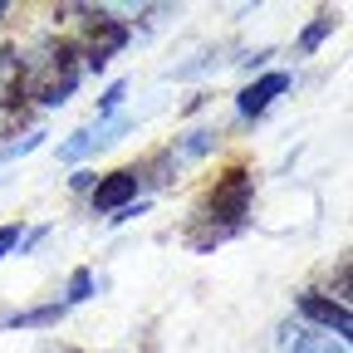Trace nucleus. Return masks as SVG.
Masks as SVG:
<instances>
[{"instance_id": "obj_1", "label": "nucleus", "mask_w": 353, "mask_h": 353, "mask_svg": "<svg viewBox=\"0 0 353 353\" xmlns=\"http://www.w3.org/2000/svg\"><path fill=\"white\" fill-rule=\"evenodd\" d=\"M132 39V25L118 15V10H103V6H83V30H79V59H83V74H103Z\"/></svg>"}, {"instance_id": "obj_2", "label": "nucleus", "mask_w": 353, "mask_h": 353, "mask_svg": "<svg viewBox=\"0 0 353 353\" xmlns=\"http://www.w3.org/2000/svg\"><path fill=\"white\" fill-rule=\"evenodd\" d=\"M250 201H255V172H250V167H226V172L206 187V201H201L196 216L216 221V226H231V231H245Z\"/></svg>"}, {"instance_id": "obj_3", "label": "nucleus", "mask_w": 353, "mask_h": 353, "mask_svg": "<svg viewBox=\"0 0 353 353\" xmlns=\"http://www.w3.org/2000/svg\"><path fill=\"white\" fill-rule=\"evenodd\" d=\"M294 309H299L304 324H314L319 334H334L339 343H348L353 314H348V304H339L334 294H324V290H299V294H294Z\"/></svg>"}, {"instance_id": "obj_4", "label": "nucleus", "mask_w": 353, "mask_h": 353, "mask_svg": "<svg viewBox=\"0 0 353 353\" xmlns=\"http://www.w3.org/2000/svg\"><path fill=\"white\" fill-rule=\"evenodd\" d=\"M294 88V74H285V69H265V74H255L241 94H236V118L241 123H255V118H265L275 108V99H285Z\"/></svg>"}, {"instance_id": "obj_5", "label": "nucleus", "mask_w": 353, "mask_h": 353, "mask_svg": "<svg viewBox=\"0 0 353 353\" xmlns=\"http://www.w3.org/2000/svg\"><path fill=\"white\" fill-rule=\"evenodd\" d=\"M138 196H143L138 167H118V172H103V176H99V187L88 192V206H94V216H113V211L132 206Z\"/></svg>"}, {"instance_id": "obj_6", "label": "nucleus", "mask_w": 353, "mask_h": 353, "mask_svg": "<svg viewBox=\"0 0 353 353\" xmlns=\"http://www.w3.org/2000/svg\"><path fill=\"white\" fill-rule=\"evenodd\" d=\"M236 236H241V231L216 226V221H206V216H192L187 226H182V245L196 250V255H206V250H216V245H226V241H236Z\"/></svg>"}, {"instance_id": "obj_7", "label": "nucleus", "mask_w": 353, "mask_h": 353, "mask_svg": "<svg viewBox=\"0 0 353 353\" xmlns=\"http://www.w3.org/2000/svg\"><path fill=\"white\" fill-rule=\"evenodd\" d=\"M64 314H69V309H64L59 299L30 304V309H15V304H10V324H6V329H15V334H20V329H25V334H39V329H54Z\"/></svg>"}, {"instance_id": "obj_8", "label": "nucleus", "mask_w": 353, "mask_h": 353, "mask_svg": "<svg viewBox=\"0 0 353 353\" xmlns=\"http://www.w3.org/2000/svg\"><path fill=\"white\" fill-rule=\"evenodd\" d=\"M221 138H226V128L206 123V128H192V132H182V138L172 143V152H176V162H196V157H211V152L221 148Z\"/></svg>"}, {"instance_id": "obj_9", "label": "nucleus", "mask_w": 353, "mask_h": 353, "mask_svg": "<svg viewBox=\"0 0 353 353\" xmlns=\"http://www.w3.org/2000/svg\"><path fill=\"white\" fill-rule=\"evenodd\" d=\"M176 172H182V162H176L172 148L152 152L138 162V176H143V192H162V187H176Z\"/></svg>"}, {"instance_id": "obj_10", "label": "nucleus", "mask_w": 353, "mask_h": 353, "mask_svg": "<svg viewBox=\"0 0 353 353\" xmlns=\"http://www.w3.org/2000/svg\"><path fill=\"white\" fill-rule=\"evenodd\" d=\"M334 30H339V15H334V10H319L314 20H309V25L299 30V39H294V54H299V59L319 54V44H324V39H329Z\"/></svg>"}, {"instance_id": "obj_11", "label": "nucleus", "mask_w": 353, "mask_h": 353, "mask_svg": "<svg viewBox=\"0 0 353 353\" xmlns=\"http://www.w3.org/2000/svg\"><path fill=\"white\" fill-rule=\"evenodd\" d=\"M94 152H99V128H94V123H88V128H74L69 138L59 143V162H69V167H83Z\"/></svg>"}, {"instance_id": "obj_12", "label": "nucleus", "mask_w": 353, "mask_h": 353, "mask_svg": "<svg viewBox=\"0 0 353 353\" xmlns=\"http://www.w3.org/2000/svg\"><path fill=\"white\" fill-rule=\"evenodd\" d=\"M99 294V280H94V270H83V265H79V270L69 275V285H64V309H79V304H88V299H94Z\"/></svg>"}, {"instance_id": "obj_13", "label": "nucleus", "mask_w": 353, "mask_h": 353, "mask_svg": "<svg viewBox=\"0 0 353 353\" xmlns=\"http://www.w3.org/2000/svg\"><path fill=\"white\" fill-rule=\"evenodd\" d=\"M290 353H348V343H339L334 334H294L290 339Z\"/></svg>"}, {"instance_id": "obj_14", "label": "nucleus", "mask_w": 353, "mask_h": 353, "mask_svg": "<svg viewBox=\"0 0 353 353\" xmlns=\"http://www.w3.org/2000/svg\"><path fill=\"white\" fill-rule=\"evenodd\" d=\"M123 99H128V79H113L103 94H99V118L94 123H108V118H118L123 113Z\"/></svg>"}, {"instance_id": "obj_15", "label": "nucleus", "mask_w": 353, "mask_h": 353, "mask_svg": "<svg viewBox=\"0 0 353 353\" xmlns=\"http://www.w3.org/2000/svg\"><path fill=\"white\" fill-rule=\"evenodd\" d=\"M44 138H50V132H44V128H34V132H25V138L6 143V148H0V162H15V157H30V152H39V148H44Z\"/></svg>"}, {"instance_id": "obj_16", "label": "nucleus", "mask_w": 353, "mask_h": 353, "mask_svg": "<svg viewBox=\"0 0 353 353\" xmlns=\"http://www.w3.org/2000/svg\"><path fill=\"white\" fill-rule=\"evenodd\" d=\"M20 241H25V226H20V221H6V226H0V260L15 255V250H20Z\"/></svg>"}, {"instance_id": "obj_17", "label": "nucleus", "mask_w": 353, "mask_h": 353, "mask_svg": "<svg viewBox=\"0 0 353 353\" xmlns=\"http://www.w3.org/2000/svg\"><path fill=\"white\" fill-rule=\"evenodd\" d=\"M94 187H99V172H94V167H74L69 192H79V196H83V192H94Z\"/></svg>"}, {"instance_id": "obj_18", "label": "nucleus", "mask_w": 353, "mask_h": 353, "mask_svg": "<svg viewBox=\"0 0 353 353\" xmlns=\"http://www.w3.org/2000/svg\"><path fill=\"white\" fill-rule=\"evenodd\" d=\"M20 64H25V54H20V44H0V74H20Z\"/></svg>"}, {"instance_id": "obj_19", "label": "nucleus", "mask_w": 353, "mask_h": 353, "mask_svg": "<svg viewBox=\"0 0 353 353\" xmlns=\"http://www.w3.org/2000/svg\"><path fill=\"white\" fill-rule=\"evenodd\" d=\"M148 206H152V201H148V196H138V201H132V206H123V211H113V216H108V226H123V221H132V216H143Z\"/></svg>"}, {"instance_id": "obj_20", "label": "nucleus", "mask_w": 353, "mask_h": 353, "mask_svg": "<svg viewBox=\"0 0 353 353\" xmlns=\"http://www.w3.org/2000/svg\"><path fill=\"white\" fill-rule=\"evenodd\" d=\"M270 59H275V50H255V54L241 59V69H245V74H265V64H270Z\"/></svg>"}, {"instance_id": "obj_21", "label": "nucleus", "mask_w": 353, "mask_h": 353, "mask_svg": "<svg viewBox=\"0 0 353 353\" xmlns=\"http://www.w3.org/2000/svg\"><path fill=\"white\" fill-rule=\"evenodd\" d=\"M50 231H54V226H34V231H30V236L20 241V255H34V250L44 245V236H50Z\"/></svg>"}, {"instance_id": "obj_22", "label": "nucleus", "mask_w": 353, "mask_h": 353, "mask_svg": "<svg viewBox=\"0 0 353 353\" xmlns=\"http://www.w3.org/2000/svg\"><path fill=\"white\" fill-rule=\"evenodd\" d=\"M206 99H211V94H192V99L182 103V113H196V108H206Z\"/></svg>"}, {"instance_id": "obj_23", "label": "nucleus", "mask_w": 353, "mask_h": 353, "mask_svg": "<svg viewBox=\"0 0 353 353\" xmlns=\"http://www.w3.org/2000/svg\"><path fill=\"white\" fill-rule=\"evenodd\" d=\"M50 353H79V348H69V343H50Z\"/></svg>"}, {"instance_id": "obj_24", "label": "nucleus", "mask_w": 353, "mask_h": 353, "mask_svg": "<svg viewBox=\"0 0 353 353\" xmlns=\"http://www.w3.org/2000/svg\"><path fill=\"white\" fill-rule=\"evenodd\" d=\"M6 15H10V6H0V25H6Z\"/></svg>"}, {"instance_id": "obj_25", "label": "nucleus", "mask_w": 353, "mask_h": 353, "mask_svg": "<svg viewBox=\"0 0 353 353\" xmlns=\"http://www.w3.org/2000/svg\"><path fill=\"white\" fill-rule=\"evenodd\" d=\"M0 187H6V176H0Z\"/></svg>"}]
</instances>
